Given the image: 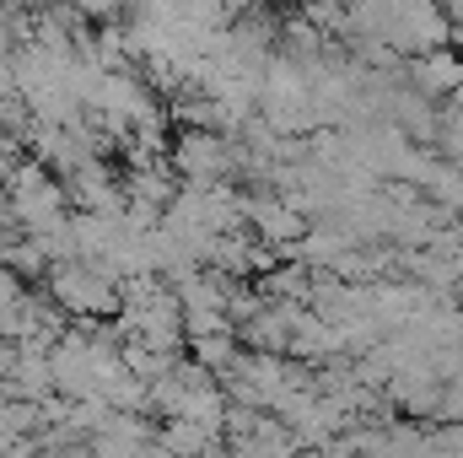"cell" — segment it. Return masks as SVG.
<instances>
[{
  "instance_id": "obj_5",
  "label": "cell",
  "mask_w": 463,
  "mask_h": 458,
  "mask_svg": "<svg viewBox=\"0 0 463 458\" xmlns=\"http://www.w3.org/2000/svg\"><path fill=\"white\" fill-rule=\"evenodd\" d=\"M16 297H22V275H16L11 264H0V313H5Z\"/></svg>"
},
{
  "instance_id": "obj_2",
  "label": "cell",
  "mask_w": 463,
  "mask_h": 458,
  "mask_svg": "<svg viewBox=\"0 0 463 458\" xmlns=\"http://www.w3.org/2000/svg\"><path fill=\"white\" fill-rule=\"evenodd\" d=\"M5 205H11V222L22 232H38L65 216V189H60V178L49 167H16Z\"/></svg>"
},
{
  "instance_id": "obj_3",
  "label": "cell",
  "mask_w": 463,
  "mask_h": 458,
  "mask_svg": "<svg viewBox=\"0 0 463 458\" xmlns=\"http://www.w3.org/2000/svg\"><path fill=\"white\" fill-rule=\"evenodd\" d=\"M237 146H232L222 129H194L178 140V173L189 184H227L232 167H237Z\"/></svg>"
},
{
  "instance_id": "obj_6",
  "label": "cell",
  "mask_w": 463,
  "mask_h": 458,
  "mask_svg": "<svg viewBox=\"0 0 463 458\" xmlns=\"http://www.w3.org/2000/svg\"><path fill=\"white\" fill-rule=\"evenodd\" d=\"M11 5H16V11H49L54 0H11Z\"/></svg>"
},
{
  "instance_id": "obj_4",
  "label": "cell",
  "mask_w": 463,
  "mask_h": 458,
  "mask_svg": "<svg viewBox=\"0 0 463 458\" xmlns=\"http://www.w3.org/2000/svg\"><path fill=\"white\" fill-rule=\"evenodd\" d=\"M242 216L259 227V237H269V243H286V237H297L302 232V216L291 211V205H269V200H242Z\"/></svg>"
},
{
  "instance_id": "obj_1",
  "label": "cell",
  "mask_w": 463,
  "mask_h": 458,
  "mask_svg": "<svg viewBox=\"0 0 463 458\" xmlns=\"http://www.w3.org/2000/svg\"><path fill=\"white\" fill-rule=\"evenodd\" d=\"M49 297L60 313H76V319H103L118 308V281L109 270L87 264V259H60L54 275H49Z\"/></svg>"
}]
</instances>
